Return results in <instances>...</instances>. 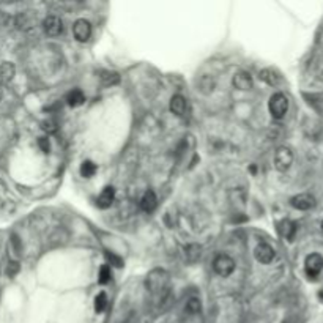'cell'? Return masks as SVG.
Masks as SVG:
<instances>
[{
  "instance_id": "7",
  "label": "cell",
  "mask_w": 323,
  "mask_h": 323,
  "mask_svg": "<svg viewBox=\"0 0 323 323\" xmlns=\"http://www.w3.org/2000/svg\"><path fill=\"white\" fill-rule=\"evenodd\" d=\"M73 35L74 38L80 43H85L92 35V25L85 19H77L73 25Z\"/></svg>"
},
{
  "instance_id": "29",
  "label": "cell",
  "mask_w": 323,
  "mask_h": 323,
  "mask_svg": "<svg viewBox=\"0 0 323 323\" xmlns=\"http://www.w3.org/2000/svg\"><path fill=\"white\" fill-rule=\"evenodd\" d=\"M2 96H3V84L0 82V100H2Z\"/></svg>"
},
{
  "instance_id": "23",
  "label": "cell",
  "mask_w": 323,
  "mask_h": 323,
  "mask_svg": "<svg viewBox=\"0 0 323 323\" xmlns=\"http://www.w3.org/2000/svg\"><path fill=\"white\" fill-rule=\"evenodd\" d=\"M111 277H112V274H111V266L109 265H103L101 268H100V284H107L111 281Z\"/></svg>"
},
{
  "instance_id": "27",
  "label": "cell",
  "mask_w": 323,
  "mask_h": 323,
  "mask_svg": "<svg viewBox=\"0 0 323 323\" xmlns=\"http://www.w3.org/2000/svg\"><path fill=\"white\" fill-rule=\"evenodd\" d=\"M43 129L46 132H56L57 131V123L54 120H44L43 122Z\"/></svg>"
},
{
  "instance_id": "25",
  "label": "cell",
  "mask_w": 323,
  "mask_h": 323,
  "mask_svg": "<svg viewBox=\"0 0 323 323\" xmlns=\"http://www.w3.org/2000/svg\"><path fill=\"white\" fill-rule=\"evenodd\" d=\"M106 258H107V262H109L111 265H114V266H117V268L123 266V260L119 256L112 254V253H106Z\"/></svg>"
},
{
  "instance_id": "6",
  "label": "cell",
  "mask_w": 323,
  "mask_h": 323,
  "mask_svg": "<svg viewBox=\"0 0 323 323\" xmlns=\"http://www.w3.org/2000/svg\"><path fill=\"white\" fill-rule=\"evenodd\" d=\"M290 205L297 210L306 211V210H311V208L316 207V197H314L312 194H308V193L297 194L290 199Z\"/></svg>"
},
{
  "instance_id": "14",
  "label": "cell",
  "mask_w": 323,
  "mask_h": 323,
  "mask_svg": "<svg viewBox=\"0 0 323 323\" xmlns=\"http://www.w3.org/2000/svg\"><path fill=\"white\" fill-rule=\"evenodd\" d=\"M258 77H260V80H263V82H266L268 85H273V87L281 82V76L277 74L274 69H270V68L260 71Z\"/></svg>"
},
{
  "instance_id": "21",
  "label": "cell",
  "mask_w": 323,
  "mask_h": 323,
  "mask_svg": "<svg viewBox=\"0 0 323 323\" xmlns=\"http://www.w3.org/2000/svg\"><path fill=\"white\" fill-rule=\"evenodd\" d=\"M107 306V297H106V293L101 292V293H98V297L95 298V311L96 312H103Z\"/></svg>"
},
{
  "instance_id": "26",
  "label": "cell",
  "mask_w": 323,
  "mask_h": 323,
  "mask_svg": "<svg viewBox=\"0 0 323 323\" xmlns=\"http://www.w3.org/2000/svg\"><path fill=\"white\" fill-rule=\"evenodd\" d=\"M19 270H21L19 263H17V262H10V263H8V266H6L5 273H6L8 277H14L17 273H19Z\"/></svg>"
},
{
  "instance_id": "18",
  "label": "cell",
  "mask_w": 323,
  "mask_h": 323,
  "mask_svg": "<svg viewBox=\"0 0 323 323\" xmlns=\"http://www.w3.org/2000/svg\"><path fill=\"white\" fill-rule=\"evenodd\" d=\"M96 164L92 163V161H84L82 166H80V175H82L84 178H92L95 174H96Z\"/></svg>"
},
{
  "instance_id": "12",
  "label": "cell",
  "mask_w": 323,
  "mask_h": 323,
  "mask_svg": "<svg viewBox=\"0 0 323 323\" xmlns=\"http://www.w3.org/2000/svg\"><path fill=\"white\" fill-rule=\"evenodd\" d=\"M279 233H281V237H284L285 240L293 241L295 233H297V226H295L290 219H284L279 224Z\"/></svg>"
},
{
  "instance_id": "8",
  "label": "cell",
  "mask_w": 323,
  "mask_h": 323,
  "mask_svg": "<svg viewBox=\"0 0 323 323\" xmlns=\"http://www.w3.org/2000/svg\"><path fill=\"white\" fill-rule=\"evenodd\" d=\"M254 256L260 263H271L274 258V249L266 243H260L254 249Z\"/></svg>"
},
{
  "instance_id": "28",
  "label": "cell",
  "mask_w": 323,
  "mask_h": 323,
  "mask_svg": "<svg viewBox=\"0 0 323 323\" xmlns=\"http://www.w3.org/2000/svg\"><path fill=\"white\" fill-rule=\"evenodd\" d=\"M38 147L44 151V153H48L49 151V140H48V137H40L38 139Z\"/></svg>"
},
{
  "instance_id": "30",
  "label": "cell",
  "mask_w": 323,
  "mask_h": 323,
  "mask_svg": "<svg viewBox=\"0 0 323 323\" xmlns=\"http://www.w3.org/2000/svg\"><path fill=\"white\" fill-rule=\"evenodd\" d=\"M320 227H322V230H323V221H322V226H320Z\"/></svg>"
},
{
  "instance_id": "9",
  "label": "cell",
  "mask_w": 323,
  "mask_h": 323,
  "mask_svg": "<svg viewBox=\"0 0 323 323\" xmlns=\"http://www.w3.org/2000/svg\"><path fill=\"white\" fill-rule=\"evenodd\" d=\"M43 27H44V32H46L49 37H59L62 30H64L60 17L57 16H48L46 19L43 21Z\"/></svg>"
},
{
  "instance_id": "4",
  "label": "cell",
  "mask_w": 323,
  "mask_h": 323,
  "mask_svg": "<svg viewBox=\"0 0 323 323\" xmlns=\"http://www.w3.org/2000/svg\"><path fill=\"white\" fill-rule=\"evenodd\" d=\"M323 270V257L320 254H309L304 260V271L309 277H317Z\"/></svg>"
},
{
  "instance_id": "17",
  "label": "cell",
  "mask_w": 323,
  "mask_h": 323,
  "mask_svg": "<svg viewBox=\"0 0 323 323\" xmlns=\"http://www.w3.org/2000/svg\"><path fill=\"white\" fill-rule=\"evenodd\" d=\"M66 101H68L69 106L77 107V106H80V104H82V103L85 101V96H84L82 92L79 90V88H76V90L69 92V93L66 95Z\"/></svg>"
},
{
  "instance_id": "10",
  "label": "cell",
  "mask_w": 323,
  "mask_h": 323,
  "mask_svg": "<svg viewBox=\"0 0 323 323\" xmlns=\"http://www.w3.org/2000/svg\"><path fill=\"white\" fill-rule=\"evenodd\" d=\"M233 87L238 88V90H249L251 87H253V77H251L249 73H246V71H238V73H235V76H233Z\"/></svg>"
},
{
  "instance_id": "15",
  "label": "cell",
  "mask_w": 323,
  "mask_h": 323,
  "mask_svg": "<svg viewBox=\"0 0 323 323\" xmlns=\"http://www.w3.org/2000/svg\"><path fill=\"white\" fill-rule=\"evenodd\" d=\"M170 111H172L178 117H182L185 114V111H186V100H185L182 95L172 96V100H170Z\"/></svg>"
},
{
  "instance_id": "13",
  "label": "cell",
  "mask_w": 323,
  "mask_h": 323,
  "mask_svg": "<svg viewBox=\"0 0 323 323\" xmlns=\"http://www.w3.org/2000/svg\"><path fill=\"white\" fill-rule=\"evenodd\" d=\"M156 203H158V199H156V194L153 191H147L145 194H143L142 197V200H140V208L143 211H153L156 208Z\"/></svg>"
},
{
  "instance_id": "3",
  "label": "cell",
  "mask_w": 323,
  "mask_h": 323,
  "mask_svg": "<svg viewBox=\"0 0 323 323\" xmlns=\"http://www.w3.org/2000/svg\"><path fill=\"white\" fill-rule=\"evenodd\" d=\"M268 107H270V112H271V115L274 117V119H282V117L287 114V109H289V101H287L285 95L274 93L270 98Z\"/></svg>"
},
{
  "instance_id": "20",
  "label": "cell",
  "mask_w": 323,
  "mask_h": 323,
  "mask_svg": "<svg viewBox=\"0 0 323 323\" xmlns=\"http://www.w3.org/2000/svg\"><path fill=\"white\" fill-rule=\"evenodd\" d=\"M101 80H103L104 85H114V84H119L120 76L117 73H114V71H103Z\"/></svg>"
},
{
  "instance_id": "19",
  "label": "cell",
  "mask_w": 323,
  "mask_h": 323,
  "mask_svg": "<svg viewBox=\"0 0 323 323\" xmlns=\"http://www.w3.org/2000/svg\"><path fill=\"white\" fill-rule=\"evenodd\" d=\"M213 88H214V82H213V79L210 76H203L199 80V88H197V90H200L202 93L208 95V93L213 92Z\"/></svg>"
},
{
  "instance_id": "1",
  "label": "cell",
  "mask_w": 323,
  "mask_h": 323,
  "mask_svg": "<svg viewBox=\"0 0 323 323\" xmlns=\"http://www.w3.org/2000/svg\"><path fill=\"white\" fill-rule=\"evenodd\" d=\"M213 270L221 277H227L235 271V262L227 254H218L213 260Z\"/></svg>"
},
{
  "instance_id": "11",
  "label": "cell",
  "mask_w": 323,
  "mask_h": 323,
  "mask_svg": "<svg viewBox=\"0 0 323 323\" xmlns=\"http://www.w3.org/2000/svg\"><path fill=\"white\" fill-rule=\"evenodd\" d=\"M114 199H115V191H114V188L107 186V188H104V190H103V193L100 194V197H98L96 203H98V207L104 210V208H109V207H111L112 202H114Z\"/></svg>"
},
{
  "instance_id": "5",
  "label": "cell",
  "mask_w": 323,
  "mask_h": 323,
  "mask_svg": "<svg viewBox=\"0 0 323 323\" xmlns=\"http://www.w3.org/2000/svg\"><path fill=\"white\" fill-rule=\"evenodd\" d=\"M167 285V274L161 270H155L151 271L147 277V287L150 289V292H159L163 290Z\"/></svg>"
},
{
  "instance_id": "16",
  "label": "cell",
  "mask_w": 323,
  "mask_h": 323,
  "mask_svg": "<svg viewBox=\"0 0 323 323\" xmlns=\"http://www.w3.org/2000/svg\"><path fill=\"white\" fill-rule=\"evenodd\" d=\"M14 73H16L14 65L10 64V62H3V64L0 65V82L2 84L10 82V80L14 77Z\"/></svg>"
},
{
  "instance_id": "2",
  "label": "cell",
  "mask_w": 323,
  "mask_h": 323,
  "mask_svg": "<svg viewBox=\"0 0 323 323\" xmlns=\"http://www.w3.org/2000/svg\"><path fill=\"white\" fill-rule=\"evenodd\" d=\"M293 164V153L289 147H279L274 153V167L279 172H287Z\"/></svg>"
},
{
  "instance_id": "22",
  "label": "cell",
  "mask_w": 323,
  "mask_h": 323,
  "mask_svg": "<svg viewBox=\"0 0 323 323\" xmlns=\"http://www.w3.org/2000/svg\"><path fill=\"white\" fill-rule=\"evenodd\" d=\"M186 256H188V260H190V262H194V260H197L200 257V248L195 246V245L188 246L186 248Z\"/></svg>"
},
{
  "instance_id": "24",
  "label": "cell",
  "mask_w": 323,
  "mask_h": 323,
  "mask_svg": "<svg viewBox=\"0 0 323 323\" xmlns=\"http://www.w3.org/2000/svg\"><path fill=\"white\" fill-rule=\"evenodd\" d=\"M186 311L190 312V314H197V312H200V301L199 300H190L186 304Z\"/></svg>"
}]
</instances>
